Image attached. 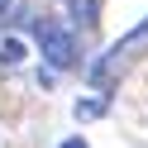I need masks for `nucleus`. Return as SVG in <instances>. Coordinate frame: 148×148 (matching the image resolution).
Here are the masks:
<instances>
[{"mask_svg": "<svg viewBox=\"0 0 148 148\" xmlns=\"http://www.w3.org/2000/svg\"><path fill=\"white\" fill-rule=\"evenodd\" d=\"M0 62H5V67H19L24 62V38L5 34V38H0Z\"/></svg>", "mask_w": 148, "mask_h": 148, "instance_id": "2", "label": "nucleus"}, {"mask_svg": "<svg viewBox=\"0 0 148 148\" xmlns=\"http://www.w3.org/2000/svg\"><path fill=\"white\" fill-rule=\"evenodd\" d=\"M5 5H10V0H0V14H5Z\"/></svg>", "mask_w": 148, "mask_h": 148, "instance_id": "5", "label": "nucleus"}, {"mask_svg": "<svg viewBox=\"0 0 148 148\" xmlns=\"http://www.w3.org/2000/svg\"><path fill=\"white\" fill-rule=\"evenodd\" d=\"M62 148H86V138H67V143H62Z\"/></svg>", "mask_w": 148, "mask_h": 148, "instance_id": "4", "label": "nucleus"}, {"mask_svg": "<svg viewBox=\"0 0 148 148\" xmlns=\"http://www.w3.org/2000/svg\"><path fill=\"white\" fill-rule=\"evenodd\" d=\"M77 119H100L105 115V96H86V100H77V110H72Z\"/></svg>", "mask_w": 148, "mask_h": 148, "instance_id": "3", "label": "nucleus"}, {"mask_svg": "<svg viewBox=\"0 0 148 148\" xmlns=\"http://www.w3.org/2000/svg\"><path fill=\"white\" fill-rule=\"evenodd\" d=\"M38 48H43V58H48L53 67H72V62H77V38H72L62 24H43L38 19Z\"/></svg>", "mask_w": 148, "mask_h": 148, "instance_id": "1", "label": "nucleus"}]
</instances>
